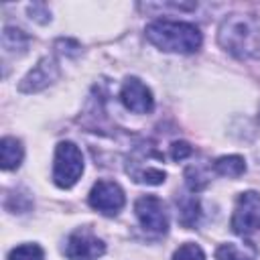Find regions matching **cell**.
I'll use <instances>...</instances> for the list:
<instances>
[{"label":"cell","instance_id":"cell-1","mask_svg":"<svg viewBox=\"0 0 260 260\" xmlns=\"http://www.w3.org/2000/svg\"><path fill=\"white\" fill-rule=\"evenodd\" d=\"M146 39L167 53H195L201 47V30L191 22L154 20L146 26Z\"/></svg>","mask_w":260,"mask_h":260},{"label":"cell","instance_id":"cell-2","mask_svg":"<svg viewBox=\"0 0 260 260\" xmlns=\"http://www.w3.org/2000/svg\"><path fill=\"white\" fill-rule=\"evenodd\" d=\"M219 45L236 57H260V22L246 14L228 16L217 32Z\"/></svg>","mask_w":260,"mask_h":260},{"label":"cell","instance_id":"cell-3","mask_svg":"<svg viewBox=\"0 0 260 260\" xmlns=\"http://www.w3.org/2000/svg\"><path fill=\"white\" fill-rule=\"evenodd\" d=\"M83 173V154L77 144L63 140L55 148V162H53V181L61 189L73 187Z\"/></svg>","mask_w":260,"mask_h":260},{"label":"cell","instance_id":"cell-4","mask_svg":"<svg viewBox=\"0 0 260 260\" xmlns=\"http://www.w3.org/2000/svg\"><path fill=\"white\" fill-rule=\"evenodd\" d=\"M230 225L238 236H250L260 230V193L244 191L238 195Z\"/></svg>","mask_w":260,"mask_h":260},{"label":"cell","instance_id":"cell-5","mask_svg":"<svg viewBox=\"0 0 260 260\" xmlns=\"http://www.w3.org/2000/svg\"><path fill=\"white\" fill-rule=\"evenodd\" d=\"M87 201L95 211L112 217V215H118L122 211V207L126 203V195L116 181L102 179L91 187Z\"/></svg>","mask_w":260,"mask_h":260},{"label":"cell","instance_id":"cell-6","mask_svg":"<svg viewBox=\"0 0 260 260\" xmlns=\"http://www.w3.org/2000/svg\"><path fill=\"white\" fill-rule=\"evenodd\" d=\"M134 213L140 225L150 234H165L169 230V215L165 203L154 195H142L134 203Z\"/></svg>","mask_w":260,"mask_h":260},{"label":"cell","instance_id":"cell-7","mask_svg":"<svg viewBox=\"0 0 260 260\" xmlns=\"http://www.w3.org/2000/svg\"><path fill=\"white\" fill-rule=\"evenodd\" d=\"M65 256L69 260H98L106 252V244L89 230H75L65 242Z\"/></svg>","mask_w":260,"mask_h":260},{"label":"cell","instance_id":"cell-8","mask_svg":"<svg viewBox=\"0 0 260 260\" xmlns=\"http://www.w3.org/2000/svg\"><path fill=\"white\" fill-rule=\"evenodd\" d=\"M120 100L126 110L134 114H148L154 106L152 91L138 79V77H126L120 87Z\"/></svg>","mask_w":260,"mask_h":260},{"label":"cell","instance_id":"cell-9","mask_svg":"<svg viewBox=\"0 0 260 260\" xmlns=\"http://www.w3.org/2000/svg\"><path fill=\"white\" fill-rule=\"evenodd\" d=\"M57 75H59V67H57L55 59L45 57V59H41V61L28 71V75L22 79V83L18 85V89L24 91V93L39 91V89L47 87L49 83H53V81L57 79Z\"/></svg>","mask_w":260,"mask_h":260},{"label":"cell","instance_id":"cell-10","mask_svg":"<svg viewBox=\"0 0 260 260\" xmlns=\"http://www.w3.org/2000/svg\"><path fill=\"white\" fill-rule=\"evenodd\" d=\"M146 162V158L142 156V152H138L136 156H132L130 160H128V167H126V171H128V175L136 181V183H144V185H160L162 181H165V177H167V173L160 169V167H156V165H144Z\"/></svg>","mask_w":260,"mask_h":260},{"label":"cell","instance_id":"cell-11","mask_svg":"<svg viewBox=\"0 0 260 260\" xmlns=\"http://www.w3.org/2000/svg\"><path fill=\"white\" fill-rule=\"evenodd\" d=\"M24 156V148L20 144V140L12 138V136H4L0 140V167L4 171H14L20 167Z\"/></svg>","mask_w":260,"mask_h":260},{"label":"cell","instance_id":"cell-12","mask_svg":"<svg viewBox=\"0 0 260 260\" xmlns=\"http://www.w3.org/2000/svg\"><path fill=\"white\" fill-rule=\"evenodd\" d=\"M217 260H256V246L252 242H225L215 250Z\"/></svg>","mask_w":260,"mask_h":260},{"label":"cell","instance_id":"cell-13","mask_svg":"<svg viewBox=\"0 0 260 260\" xmlns=\"http://www.w3.org/2000/svg\"><path fill=\"white\" fill-rule=\"evenodd\" d=\"M213 171L221 177H230V179H238L240 175H244L246 171V160L238 154H228V156H219L213 162Z\"/></svg>","mask_w":260,"mask_h":260},{"label":"cell","instance_id":"cell-14","mask_svg":"<svg viewBox=\"0 0 260 260\" xmlns=\"http://www.w3.org/2000/svg\"><path fill=\"white\" fill-rule=\"evenodd\" d=\"M199 215H201V211H199V201H197L193 195L183 197V199L179 201V219H181L183 225L193 228V225L199 221Z\"/></svg>","mask_w":260,"mask_h":260},{"label":"cell","instance_id":"cell-15","mask_svg":"<svg viewBox=\"0 0 260 260\" xmlns=\"http://www.w3.org/2000/svg\"><path fill=\"white\" fill-rule=\"evenodd\" d=\"M28 45V37L20 30V28H14V26H6L4 32H2V47L4 51L12 53V51H24Z\"/></svg>","mask_w":260,"mask_h":260},{"label":"cell","instance_id":"cell-16","mask_svg":"<svg viewBox=\"0 0 260 260\" xmlns=\"http://www.w3.org/2000/svg\"><path fill=\"white\" fill-rule=\"evenodd\" d=\"M8 260H45V252L39 244H20L10 250Z\"/></svg>","mask_w":260,"mask_h":260},{"label":"cell","instance_id":"cell-17","mask_svg":"<svg viewBox=\"0 0 260 260\" xmlns=\"http://www.w3.org/2000/svg\"><path fill=\"white\" fill-rule=\"evenodd\" d=\"M173 260H205V254L197 244L187 242V244H183L175 250Z\"/></svg>","mask_w":260,"mask_h":260},{"label":"cell","instance_id":"cell-18","mask_svg":"<svg viewBox=\"0 0 260 260\" xmlns=\"http://www.w3.org/2000/svg\"><path fill=\"white\" fill-rule=\"evenodd\" d=\"M191 152H193V148H191L187 142H183V140L171 144V158H173V160H183V158H187Z\"/></svg>","mask_w":260,"mask_h":260}]
</instances>
